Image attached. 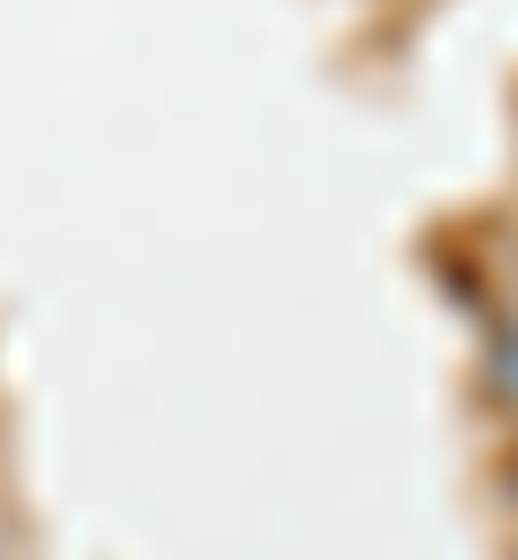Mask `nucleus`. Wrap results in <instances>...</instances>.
<instances>
[{"label": "nucleus", "mask_w": 518, "mask_h": 560, "mask_svg": "<svg viewBox=\"0 0 518 560\" xmlns=\"http://www.w3.org/2000/svg\"><path fill=\"white\" fill-rule=\"evenodd\" d=\"M493 388H502V397L518 406V328L502 337V346H493Z\"/></svg>", "instance_id": "nucleus-1"}]
</instances>
